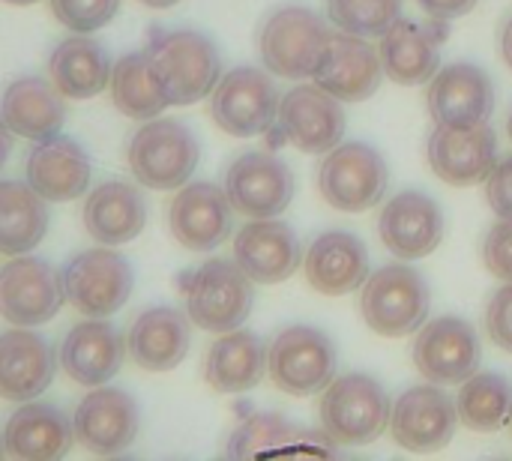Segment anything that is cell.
<instances>
[{
	"mask_svg": "<svg viewBox=\"0 0 512 461\" xmlns=\"http://www.w3.org/2000/svg\"><path fill=\"white\" fill-rule=\"evenodd\" d=\"M390 396L387 390L360 372L333 378L321 390L318 423L330 444L366 447L378 441L390 426Z\"/></svg>",
	"mask_w": 512,
	"mask_h": 461,
	"instance_id": "6da1fadb",
	"label": "cell"
},
{
	"mask_svg": "<svg viewBox=\"0 0 512 461\" xmlns=\"http://www.w3.org/2000/svg\"><path fill=\"white\" fill-rule=\"evenodd\" d=\"M144 51L171 105H192L210 96L222 78L219 51L201 30H153Z\"/></svg>",
	"mask_w": 512,
	"mask_h": 461,
	"instance_id": "7a4b0ae2",
	"label": "cell"
},
{
	"mask_svg": "<svg viewBox=\"0 0 512 461\" xmlns=\"http://www.w3.org/2000/svg\"><path fill=\"white\" fill-rule=\"evenodd\" d=\"M432 294L426 279L408 264H387L360 285V315L384 339L414 336L429 318Z\"/></svg>",
	"mask_w": 512,
	"mask_h": 461,
	"instance_id": "3957f363",
	"label": "cell"
},
{
	"mask_svg": "<svg viewBox=\"0 0 512 461\" xmlns=\"http://www.w3.org/2000/svg\"><path fill=\"white\" fill-rule=\"evenodd\" d=\"M330 30L321 15L300 3H285L273 9L258 30V54L270 75L303 81L312 78Z\"/></svg>",
	"mask_w": 512,
	"mask_h": 461,
	"instance_id": "277c9868",
	"label": "cell"
},
{
	"mask_svg": "<svg viewBox=\"0 0 512 461\" xmlns=\"http://www.w3.org/2000/svg\"><path fill=\"white\" fill-rule=\"evenodd\" d=\"M135 180L147 189H180L198 168L201 147L192 129L171 117H153L138 126L126 150Z\"/></svg>",
	"mask_w": 512,
	"mask_h": 461,
	"instance_id": "5b68a950",
	"label": "cell"
},
{
	"mask_svg": "<svg viewBox=\"0 0 512 461\" xmlns=\"http://www.w3.org/2000/svg\"><path fill=\"white\" fill-rule=\"evenodd\" d=\"M183 303L195 327L207 333L237 330L255 303L252 279L237 267V261L213 258L183 276Z\"/></svg>",
	"mask_w": 512,
	"mask_h": 461,
	"instance_id": "8992f818",
	"label": "cell"
},
{
	"mask_svg": "<svg viewBox=\"0 0 512 461\" xmlns=\"http://www.w3.org/2000/svg\"><path fill=\"white\" fill-rule=\"evenodd\" d=\"M387 189V162L363 141L336 144L318 168V192L339 213H366L384 201Z\"/></svg>",
	"mask_w": 512,
	"mask_h": 461,
	"instance_id": "52a82bcc",
	"label": "cell"
},
{
	"mask_svg": "<svg viewBox=\"0 0 512 461\" xmlns=\"http://www.w3.org/2000/svg\"><path fill=\"white\" fill-rule=\"evenodd\" d=\"M279 99L282 96L267 72L237 66L216 81L210 93V117L234 138H255L276 126Z\"/></svg>",
	"mask_w": 512,
	"mask_h": 461,
	"instance_id": "ba28073f",
	"label": "cell"
},
{
	"mask_svg": "<svg viewBox=\"0 0 512 461\" xmlns=\"http://www.w3.org/2000/svg\"><path fill=\"white\" fill-rule=\"evenodd\" d=\"M267 375L288 396H315L336 378V348L315 327H288L267 348Z\"/></svg>",
	"mask_w": 512,
	"mask_h": 461,
	"instance_id": "9c48e42d",
	"label": "cell"
},
{
	"mask_svg": "<svg viewBox=\"0 0 512 461\" xmlns=\"http://www.w3.org/2000/svg\"><path fill=\"white\" fill-rule=\"evenodd\" d=\"M60 279L69 306L90 318H108L120 312L135 288L129 261L114 249H87L75 255L63 267Z\"/></svg>",
	"mask_w": 512,
	"mask_h": 461,
	"instance_id": "30bf717a",
	"label": "cell"
},
{
	"mask_svg": "<svg viewBox=\"0 0 512 461\" xmlns=\"http://www.w3.org/2000/svg\"><path fill=\"white\" fill-rule=\"evenodd\" d=\"M417 372L438 387H453L468 381L480 369V339L477 330L459 315H441L417 330L414 339Z\"/></svg>",
	"mask_w": 512,
	"mask_h": 461,
	"instance_id": "8fae6325",
	"label": "cell"
},
{
	"mask_svg": "<svg viewBox=\"0 0 512 461\" xmlns=\"http://www.w3.org/2000/svg\"><path fill=\"white\" fill-rule=\"evenodd\" d=\"M225 195L246 219H276L294 198V171L270 150H249L228 165Z\"/></svg>",
	"mask_w": 512,
	"mask_h": 461,
	"instance_id": "7c38bea8",
	"label": "cell"
},
{
	"mask_svg": "<svg viewBox=\"0 0 512 461\" xmlns=\"http://www.w3.org/2000/svg\"><path fill=\"white\" fill-rule=\"evenodd\" d=\"M279 138L303 153H330L345 138L342 102L318 84H297L279 99Z\"/></svg>",
	"mask_w": 512,
	"mask_h": 461,
	"instance_id": "4fadbf2b",
	"label": "cell"
},
{
	"mask_svg": "<svg viewBox=\"0 0 512 461\" xmlns=\"http://www.w3.org/2000/svg\"><path fill=\"white\" fill-rule=\"evenodd\" d=\"M456 402L438 387L423 384L405 390L390 408V438L408 453H441L456 435Z\"/></svg>",
	"mask_w": 512,
	"mask_h": 461,
	"instance_id": "5bb4252c",
	"label": "cell"
},
{
	"mask_svg": "<svg viewBox=\"0 0 512 461\" xmlns=\"http://www.w3.org/2000/svg\"><path fill=\"white\" fill-rule=\"evenodd\" d=\"M429 168L450 186L486 183L498 165V135L489 123L435 126L426 144Z\"/></svg>",
	"mask_w": 512,
	"mask_h": 461,
	"instance_id": "9a60e30c",
	"label": "cell"
},
{
	"mask_svg": "<svg viewBox=\"0 0 512 461\" xmlns=\"http://www.w3.org/2000/svg\"><path fill=\"white\" fill-rule=\"evenodd\" d=\"M63 300V279L48 261L15 255V261L0 270V318L15 327H39L51 321Z\"/></svg>",
	"mask_w": 512,
	"mask_h": 461,
	"instance_id": "2e32d148",
	"label": "cell"
},
{
	"mask_svg": "<svg viewBox=\"0 0 512 461\" xmlns=\"http://www.w3.org/2000/svg\"><path fill=\"white\" fill-rule=\"evenodd\" d=\"M378 234H381L384 249L393 258L420 261L441 246L444 213L432 195L405 189L384 204L378 216Z\"/></svg>",
	"mask_w": 512,
	"mask_h": 461,
	"instance_id": "e0dca14e",
	"label": "cell"
},
{
	"mask_svg": "<svg viewBox=\"0 0 512 461\" xmlns=\"http://www.w3.org/2000/svg\"><path fill=\"white\" fill-rule=\"evenodd\" d=\"M72 426L84 450H90L93 456H117L135 444L141 414L129 393L102 384L81 399Z\"/></svg>",
	"mask_w": 512,
	"mask_h": 461,
	"instance_id": "ac0fdd59",
	"label": "cell"
},
{
	"mask_svg": "<svg viewBox=\"0 0 512 461\" xmlns=\"http://www.w3.org/2000/svg\"><path fill=\"white\" fill-rule=\"evenodd\" d=\"M447 42V21H408L399 18L378 45L384 75L402 87L429 84L441 69V48Z\"/></svg>",
	"mask_w": 512,
	"mask_h": 461,
	"instance_id": "d6986e66",
	"label": "cell"
},
{
	"mask_svg": "<svg viewBox=\"0 0 512 461\" xmlns=\"http://www.w3.org/2000/svg\"><path fill=\"white\" fill-rule=\"evenodd\" d=\"M426 105L435 126L489 123L495 111V84L489 72L474 63H450L432 75Z\"/></svg>",
	"mask_w": 512,
	"mask_h": 461,
	"instance_id": "ffe728a7",
	"label": "cell"
},
{
	"mask_svg": "<svg viewBox=\"0 0 512 461\" xmlns=\"http://www.w3.org/2000/svg\"><path fill=\"white\" fill-rule=\"evenodd\" d=\"M312 78L339 102H366L384 78L381 54L363 36L330 33Z\"/></svg>",
	"mask_w": 512,
	"mask_h": 461,
	"instance_id": "44dd1931",
	"label": "cell"
},
{
	"mask_svg": "<svg viewBox=\"0 0 512 461\" xmlns=\"http://www.w3.org/2000/svg\"><path fill=\"white\" fill-rule=\"evenodd\" d=\"M171 234L189 252H213L234 231V207L213 183H186L168 210Z\"/></svg>",
	"mask_w": 512,
	"mask_h": 461,
	"instance_id": "7402d4cb",
	"label": "cell"
},
{
	"mask_svg": "<svg viewBox=\"0 0 512 461\" xmlns=\"http://www.w3.org/2000/svg\"><path fill=\"white\" fill-rule=\"evenodd\" d=\"M237 267L258 285H279L303 264V249L291 225L279 219H252L234 237Z\"/></svg>",
	"mask_w": 512,
	"mask_h": 461,
	"instance_id": "603a6c76",
	"label": "cell"
},
{
	"mask_svg": "<svg viewBox=\"0 0 512 461\" xmlns=\"http://www.w3.org/2000/svg\"><path fill=\"white\" fill-rule=\"evenodd\" d=\"M123 333L105 318H90L75 324L60 345L63 372L81 387H102L123 369L126 360Z\"/></svg>",
	"mask_w": 512,
	"mask_h": 461,
	"instance_id": "cb8c5ba5",
	"label": "cell"
},
{
	"mask_svg": "<svg viewBox=\"0 0 512 461\" xmlns=\"http://www.w3.org/2000/svg\"><path fill=\"white\" fill-rule=\"evenodd\" d=\"M93 177L90 156L66 135L39 138L27 156V183L45 201H72L87 195Z\"/></svg>",
	"mask_w": 512,
	"mask_h": 461,
	"instance_id": "d4e9b609",
	"label": "cell"
},
{
	"mask_svg": "<svg viewBox=\"0 0 512 461\" xmlns=\"http://www.w3.org/2000/svg\"><path fill=\"white\" fill-rule=\"evenodd\" d=\"M54 348L27 327L0 333V399L33 402L54 381Z\"/></svg>",
	"mask_w": 512,
	"mask_h": 461,
	"instance_id": "484cf974",
	"label": "cell"
},
{
	"mask_svg": "<svg viewBox=\"0 0 512 461\" xmlns=\"http://www.w3.org/2000/svg\"><path fill=\"white\" fill-rule=\"evenodd\" d=\"M303 273L312 291L324 297H342L369 279V252L360 237L348 231H327L312 240L303 258Z\"/></svg>",
	"mask_w": 512,
	"mask_h": 461,
	"instance_id": "4316f807",
	"label": "cell"
},
{
	"mask_svg": "<svg viewBox=\"0 0 512 461\" xmlns=\"http://www.w3.org/2000/svg\"><path fill=\"white\" fill-rule=\"evenodd\" d=\"M189 342V315L168 306H153L135 318L126 336V351L144 372H171L186 360Z\"/></svg>",
	"mask_w": 512,
	"mask_h": 461,
	"instance_id": "83f0119b",
	"label": "cell"
},
{
	"mask_svg": "<svg viewBox=\"0 0 512 461\" xmlns=\"http://www.w3.org/2000/svg\"><path fill=\"white\" fill-rule=\"evenodd\" d=\"M72 441V420L45 402H21L3 432V447L12 459H60L69 453Z\"/></svg>",
	"mask_w": 512,
	"mask_h": 461,
	"instance_id": "f1b7e54d",
	"label": "cell"
},
{
	"mask_svg": "<svg viewBox=\"0 0 512 461\" xmlns=\"http://www.w3.org/2000/svg\"><path fill=\"white\" fill-rule=\"evenodd\" d=\"M63 93L54 87V81H45L39 75L15 78L3 99H0V117L12 129V135L39 141L48 135H57L66 120Z\"/></svg>",
	"mask_w": 512,
	"mask_h": 461,
	"instance_id": "f546056e",
	"label": "cell"
},
{
	"mask_svg": "<svg viewBox=\"0 0 512 461\" xmlns=\"http://www.w3.org/2000/svg\"><path fill=\"white\" fill-rule=\"evenodd\" d=\"M84 228L96 243L120 246L135 240L147 225L144 195L123 180L96 186L84 201Z\"/></svg>",
	"mask_w": 512,
	"mask_h": 461,
	"instance_id": "4dcf8cb0",
	"label": "cell"
},
{
	"mask_svg": "<svg viewBox=\"0 0 512 461\" xmlns=\"http://www.w3.org/2000/svg\"><path fill=\"white\" fill-rule=\"evenodd\" d=\"M267 372V348L249 330L222 333L204 360V381L216 393H246L261 384Z\"/></svg>",
	"mask_w": 512,
	"mask_h": 461,
	"instance_id": "1f68e13d",
	"label": "cell"
},
{
	"mask_svg": "<svg viewBox=\"0 0 512 461\" xmlns=\"http://www.w3.org/2000/svg\"><path fill=\"white\" fill-rule=\"evenodd\" d=\"M111 57L90 36L63 39L48 60V75L66 99H90L111 84Z\"/></svg>",
	"mask_w": 512,
	"mask_h": 461,
	"instance_id": "d6a6232c",
	"label": "cell"
},
{
	"mask_svg": "<svg viewBox=\"0 0 512 461\" xmlns=\"http://www.w3.org/2000/svg\"><path fill=\"white\" fill-rule=\"evenodd\" d=\"M48 231L45 198L30 183L0 180V255H27Z\"/></svg>",
	"mask_w": 512,
	"mask_h": 461,
	"instance_id": "836d02e7",
	"label": "cell"
},
{
	"mask_svg": "<svg viewBox=\"0 0 512 461\" xmlns=\"http://www.w3.org/2000/svg\"><path fill=\"white\" fill-rule=\"evenodd\" d=\"M111 99L120 114L141 123L159 117L171 105L156 69L147 60V51H132L117 60L111 69Z\"/></svg>",
	"mask_w": 512,
	"mask_h": 461,
	"instance_id": "e575fe53",
	"label": "cell"
},
{
	"mask_svg": "<svg viewBox=\"0 0 512 461\" xmlns=\"http://www.w3.org/2000/svg\"><path fill=\"white\" fill-rule=\"evenodd\" d=\"M459 423L471 432H498L512 420V384L495 372H474L456 396Z\"/></svg>",
	"mask_w": 512,
	"mask_h": 461,
	"instance_id": "d590c367",
	"label": "cell"
},
{
	"mask_svg": "<svg viewBox=\"0 0 512 461\" xmlns=\"http://www.w3.org/2000/svg\"><path fill=\"white\" fill-rule=\"evenodd\" d=\"M324 453V447H312L309 435L297 426H291L279 414H249L231 435L225 456L228 459H252V456H267V453Z\"/></svg>",
	"mask_w": 512,
	"mask_h": 461,
	"instance_id": "8d00e7d4",
	"label": "cell"
},
{
	"mask_svg": "<svg viewBox=\"0 0 512 461\" xmlns=\"http://www.w3.org/2000/svg\"><path fill=\"white\" fill-rule=\"evenodd\" d=\"M327 18L339 33L381 39L402 18V0H327Z\"/></svg>",
	"mask_w": 512,
	"mask_h": 461,
	"instance_id": "74e56055",
	"label": "cell"
},
{
	"mask_svg": "<svg viewBox=\"0 0 512 461\" xmlns=\"http://www.w3.org/2000/svg\"><path fill=\"white\" fill-rule=\"evenodd\" d=\"M51 12L72 33H93L120 12V0H51Z\"/></svg>",
	"mask_w": 512,
	"mask_h": 461,
	"instance_id": "f35d334b",
	"label": "cell"
},
{
	"mask_svg": "<svg viewBox=\"0 0 512 461\" xmlns=\"http://www.w3.org/2000/svg\"><path fill=\"white\" fill-rule=\"evenodd\" d=\"M483 264L495 279L512 282V219H501L489 228L483 240Z\"/></svg>",
	"mask_w": 512,
	"mask_h": 461,
	"instance_id": "ab89813d",
	"label": "cell"
},
{
	"mask_svg": "<svg viewBox=\"0 0 512 461\" xmlns=\"http://www.w3.org/2000/svg\"><path fill=\"white\" fill-rule=\"evenodd\" d=\"M486 333L501 351L512 354V282H507L501 291H495V297L489 300Z\"/></svg>",
	"mask_w": 512,
	"mask_h": 461,
	"instance_id": "60d3db41",
	"label": "cell"
},
{
	"mask_svg": "<svg viewBox=\"0 0 512 461\" xmlns=\"http://www.w3.org/2000/svg\"><path fill=\"white\" fill-rule=\"evenodd\" d=\"M486 201L498 219H512V156L495 165L486 180Z\"/></svg>",
	"mask_w": 512,
	"mask_h": 461,
	"instance_id": "b9f144b4",
	"label": "cell"
},
{
	"mask_svg": "<svg viewBox=\"0 0 512 461\" xmlns=\"http://www.w3.org/2000/svg\"><path fill=\"white\" fill-rule=\"evenodd\" d=\"M420 9L429 15V18H441V21H453V18H462L468 12L477 9L480 0H417Z\"/></svg>",
	"mask_w": 512,
	"mask_h": 461,
	"instance_id": "7bdbcfd3",
	"label": "cell"
},
{
	"mask_svg": "<svg viewBox=\"0 0 512 461\" xmlns=\"http://www.w3.org/2000/svg\"><path fill=\"white\" fill-rule=\"evenodd\" d=\"M9 153H12V129H9V126L3 123V117H0V168L6 165Z\"/></svg>",
	"mask_w": 512,
	"mask_h": 461,
	"instance_id": "ee69618b",
	"label": "cell"
},
{
	"mask_svg": "<svg viewBox=\"0 0 512 461\" xmlns=\"http://www.w3.org/2000/svg\"><path fill=\"white\" fill-rule=\"evenodd\" d=\"M501 54H504V63L512 69V15L501 30Z\"/></svg>",
	"mask_w": 512,
	"mask_h": 461,
	"instance_id": "f6af8a7d",
	"label": "cell"
},
{
	"mask_svg": "<svg viewBox=\"0 0 512 461\" xmlns=\"http://www.w3.org/2000/svg\"><path fill=\"white\" fill-rule=\"evenodd\" d=\"M138 3H144V6H150V9H168V6H174V3H180V0H138Z\"/></svg>",
	"mask_w": 512,
	"mask_h": 461,
	"instance_id": "bcb514c9",
	"label": "cell"
},
{
	"mask_svg": "<svg viewBox=\"0 0 512 461\" xmlns=\"http://www.w3.org/2000/svg\"><path fill=\"white\" fill-rule=\"evenodd\" d=\"M3 3H12V6H27V3H36V0H3Z\"/></svg>",
	"mask_w": 512,
	"mask_h": 461,
	"instance_id": "7dc6e473",
	"label": "cell"
},
{
	"mask_svg": "<svg viewBox=\"0 0 512 461\" xmlns=\"http://www.w3.org/2000/svg\"><path fill=\"white\" fill-rule=\"evenodd\" d=\"M507 135H510V141H512V111H510V117H507Z\"/></svg>",
	"mask_w": 512,
	"mask_h": 461,
	"instance_id": "c3c4849f",
	"label": "cell"
},
{
	"mask_svg": "<svg viewBox=\"0 0 512 461\" xmlns=\"http://www.w3.org/2000/svg\"><path fill=\"white\" fill-rule=\"evenodd\" d=\"M3 453H6V447H3V441H0V456H3Z\"/></svg>",
	"mask_w": 512,
	"mask_h": 461,
	"instance_id": "681fc988",
	"label": "cell"
}]
</instances>
